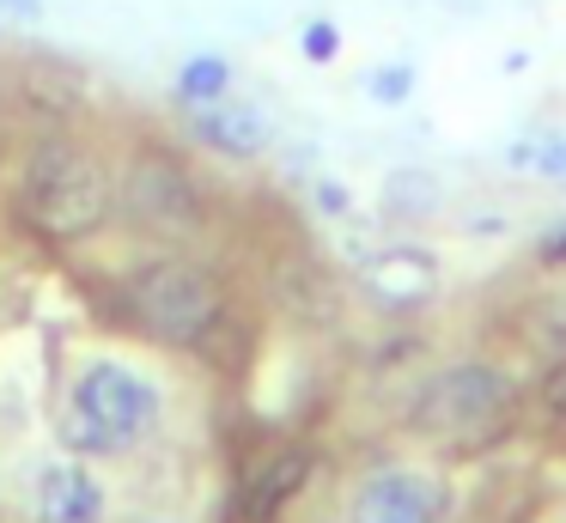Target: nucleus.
<instances>
[{
  "label": "nucleus",
  "instance_id": "11",
  "mask_svg": "<svg viewBox=\"0 0 566 523\" xmlns=\"http://www.w3.org/2000/svg\"><path fill=\"white\" fill-rule=\"evenodd\" d=\"M226 80H232V73H226L220 55H196V61L184 67V80H177V92H184L189 104H213V97L226 92Z\"/></svg>",
  "mask_w": 566,
  "mask_h": 523
},
{
  "label": "nucleus",
  "instance_id": "3",
  "mask_svg": "<svg viewBox=\"0 0 566 523\" xmlns=\"http://www.w3.org/2000/svg\"><path fill=\"white\" fill-rule=\"evenodd\" d=\"M128 311L165 347H201L226 304H220V286L196 262H171L165 255V262H147L128 280Z\"/></svg>",
  "mask_w": 566,
  "mask_h": 523
},
{
  "label": "nucleus",
  "instance_id": "8",
  "mask_svg": "<svg viewBox=\"0 0 566 523\" xmlns=\"http://www.w3.org/2000/svg\"><path fill=\"white\" fill-rule=\"evenodd\" d=\"M366 286L378 292L390 311H415V304L432 299V286H439V268H432L427 250H384L366 262Z\"/></svg>",
  "mask_w": 566,
  "mask_h": 523
},
{
  "label": "nucleus",
  "instance_id": "2",
  "mask_svg": "<svg viewBox=\"0 0 566 523\" xmlns=\"http://www.w3.org/2000/svg\"><path fill=\"white\" fill-rule=\"evenodd\" d=\"M25 219L50 238L74 243V238H92V231L111 219V177L104 165L74 140H43L25 165Z\"/></svg>",
  "mask_w": 566,
  "mask_h": 523
},
{
  "label": "nucleus",
  "instance_id": "5",
  "mask_svg": "<svg viewBox=\"0 0 566 523\" xmlns=\"http://www.w3.org/2000/svg\"><path fill=\"white\" fill-rule=\"evenodd\" d=\"M116 207L135 226L153 231H196L201 226V189L189 182V170L165 153H135L116 177Z\"/></svg>",
  "mask_w": 566,
  "mask_h": 523
},
{
  "label": "nucleus",
  "instance_id": "14",
  "mask_svg": "<svg viewBox=\"0 0 566 523\" xmlns=\"http://www.w3.org/2000/svg\"><path fill=\"white\" fill-rule=\"evenodd\" d=\"M542 262H548V268H560V262H566V231H554V238L542 243Z\"/></svg>",
  "mask_w": 566,
  "mask_h": 523
},
{
  "label": "nucleus",
  "instance_id": "10",
  "mask_svg": "<svg viewBox=\"0 0 566 523\" xmlns=\"http://www.w3.org/2000/svg\"><path fill=\"white\" fill-rule=\"evenodd\" d=\"M305 481H311V450H274V457H262V469L250 474L244 511L250 517H274Z\"/></svg>",
  "mask_w": 566,
  "mask_h": 523
},
{
  "label": "nucleus",
  "instance_id": "15",
  "mask_svg": "<svg viewBox=\"0 0 566 523\" xmlns=\"http://www.w3.org/2000/svg\"><path fill=\"white\" fill-rule=\"evenodd\" d=\"M378 92H384V97H402V92H408V73H384Z\"/></svg>",
  "mask_w": 566,
  "mask_h": 523
},
{
  "label": "nucleus",
  "instance_id": "1",
  "mask_svg": "<svg viewBox=\"0 0 566 523\" xmlns=\"http://www.w3.org/2000/svg\"><path fill=\"white\" fill-rule=\"evenodd\" d=\"M159 414H165L159 389L135 365L98 359L74 377L62 414H55V432L74 457H123L159 426Z\"/></svg>",
  "mask_w": 566,
  "mask_h": 523
},
{
  "label": "nucleus",
  "instance_id": "12",
  "mask_svg": "<svg viewBox=\"0 0 566 523\" xmlns=\"http://www.w3.org/2000/svg\"><path fill=\"white\" fill-rule=\"evenodd\" d=\"M335 49H342V36H335L329 24H311V31H305V55H311V61H329Z\"/></svg>",
  "mask_w": 566,
  "mask_h": 523
},
{
  "label": "nucleus",
  "instance_id": "13",
  "mask_svg": "<svg viewBox=\"0 0 566 523\" xmlns=\"http://www.w3.org/2000/svg\"><path fill=\"white\" fill-rule=\"evenodd\" d=\"M542 401H548L554 414H566V359L548 372V384H542Z\"/></svg>",
  "mask_w": 566,
  "mask_h": 523
},
{
  "label": "nucleus",
  "instance_id": "6",
  "mask_svg": "<svg viewBox=\"0 0 566 523\" xmlns=\"http://www.w3.org/2000/svg\"><path fill=\"white\" fill-rule=\"evenodd\" d=\"M347 523H439V487L427 474H402V469L371 474V481H359Z\"/></svg>",
  "mask_w": 566,
  "mask_h": 523
},
{
  "label": "nucleus",
  "instance_id": "7",
  "mask_svg": "<svg viewBox=\"0 0 566 523\" xmlns=\"http://www.w3.org/2000/svg\"><path fill=\"white\" fill-rule=\"evenodd\" d=\"M31 517L38 523H104V487L92 481L80 462H55V469H43V481H38Z\"/></svg>",
  "mask_w": 566,
  "mask_h": 523
},
{
  "label": "nucleus",
  "instance_id": "9",
  "mask_svg": "<svg viewBox=\"0 0 566 523\" xmlns=\"http://www.w3.org/2000/svg\"><path fill=\"white\" fill-rule=\"evenodd\" d=\"M196 134L226 158H256L262 146H269V116H262L256 104H220V97H213V104L196 109Z\"/></svg>",
  "mask_w": 566,
  "mask_h": 523
},
{
  "label": "nucleus",
  "instance_id": "4",
  "mask_svg": "<svg viewBox=\"0 0 566 523\" xmlns=\"http://www.w3.org/2000/svg\"><path fill=\"white\" fill-rule=\"evenodd\" d=\"M512 401V384H505L493 365H457V372H439L415 401V426L432 438H481Z\"/></svg>",
  "mask_w": 566,
  "mask_h": 523
}]
</instances>
